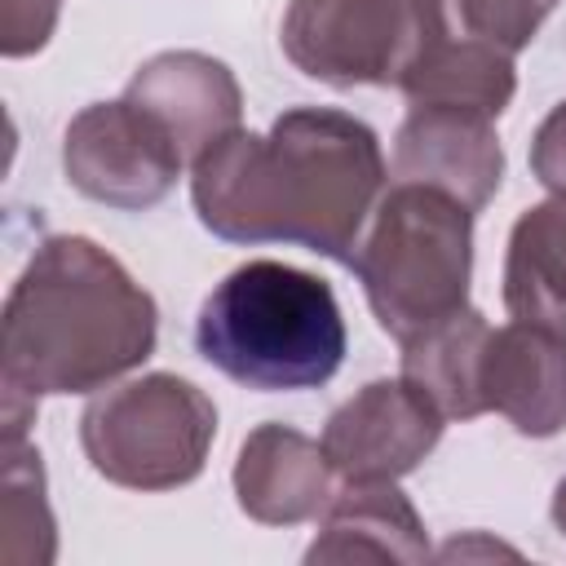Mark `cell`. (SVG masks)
<instances>
[{
	"instance_id": "cell-1",
	"label": "cell",
	"mask_w": 566,
	"mask_h": 566,
	"mask_svg": "<svg viewBox=\"0 0 566 566\" xmlns=\"http://www.w3.org/2000/svg\"><path fill=\"white\" fill-rule=\"evenodd\" d=\"M389 168L371 124L336 106H292L270 133L234 128L190 164V199L226 243H296L349 265Z\"/></svg>"
},
{
	"instance_id": "cell-2",
	"label": "cell",
	"mask_w": 566,
	"mask_h": 566,
	"mask_svg": "<svg viewBox=\"0 0 566 566\" xmlns=\"http://www.w3.org/2000/svg\"><path fill=\"white\" fill-rule=\"evenodd\" d=\"M0 424L27 438L40 398L93 394L137 371L159 340L155 296L84 234H49L4 296Z\"/></svg>"
},
{
	"instance_id": "cell-3",
	"label": "cell",
	"mask_w": 566,
	"mask_h": 566,
	"mask_svg": "<svg viewBox=\"0 0 566 566\" xmlns=\"http://www.w3.org/2000/svg\"><path fill=\"white\" fill-rule=\"evenodd\" d=\"M345 314L336 292L287 261H243L195 314V349L221 376L261 394L327 385L345 363Z\"/></svg>"
},
{
	"instance_id": "cell-4",
	"label": "cell",
	"mask_w": 566,
	"mask_h": 566,
	"mask_svg": "<svg viewBox=\"0 0 566 566\" xmlns=\"http://www.w3.org/2000/svg\"><path fill=\"white\" fill-rule=\"evenodd\" d=\"M349 270L380 332L402 345L469 305L473 212L433 186L398 181L380 195Z\"/></svg>"
},
{
	"instance_id": "cell-5",
	"label": "cell",
	"mask_w": 566,
	"mask_h": 566,
	"mask_svg": "<svg viewBox=\"0 0 566 566\" xmlns=\"http://www.w3.org/2000/svg\"><path fill=\"white\" fill-rule=\"evenodd\" d=\"M217 442L212 398L172 371H146L97 394L80 416V447L97 478L124 491L195 482Z\"/></svg>"
},
{
	"instance_id": "cell-6",
	"label": "cell",
	"mask_w": 566,
	"mask_h": 566,
	"mask_svg": "<svg viewBox=\"0 0 566 566\" xmlns=\"http://www.w3.org/2000/svg\"><path fill=\"white\" fill-rule=\"evenodd\" d=\"M438 40L442 0H292L279 27L287 62L332 88H402Z\"/></svg>"
},
{
	"instance_id": "cell-7",
	"label": "cell",
	"mask_w": 566,
	"mask_h": 566,
	"mask_svg": "<svg viewBox=\"0 0 566 566\" xmlns=\"http://www.w3.org/2000/svg\"><path fill=\"white\" fill-rule=\"evenodd\" d=\"M186 168L172 133L137 102H93L62 133L66 181L106 208L146 212L168 199Z\"/></svg>"
},
{
	"instance_id": "cell-8",
	"label": "cell",
	"mask_w": 566,
	"mask_h": 566,
	"mask_svg": "<svg viewBox=\"0 0 566 566\" xmlns=\"http://www.w3.org/2000/svg\"><path fill=\"white\" fill-rule=\"evenodd\" d=\"M447 416L407 380H371L323 424V451L340 482H398L438 447Z\"/></svg>"
},
{
	"instance_id": "cell-9",
	"label": "cell",
	"mask_w": 566,
	"mask_h": 566,
	"mask_svg": "<svg viewBox=\"0 0 566 566\" xmlns=\"http://www.w3.org/2000/svg\"><path fill=\"white\" fill-rule=\"evenodd\" d=\"M394 177L433 186L469 212H482L504 181L495 119L460 106H411L394 137Z\"/></svg>"
},
{
	"instance_id": "cell-10",
	"label": "cell",
	"mask_w": 566,
	"mask_h": 566,
	"mask_svg": "<svg viewBox=\"0 0 566 566\" xmlns=\"http://www.w3.org/2000/svg\"><path fill=\"white\" fill-rule=\"evenodd\" d=\"M124 97L150 111L172 133L186 164H195L226 133L243 128V88L234 71L199 49H168L146 57L133 71Z\"/></svg>"
},
{
	"instance_id": "cell-11",
	"label": "cell",
	"mask_w": 566,
	"mask_h": 566,
	"mask_svg": "<svg viewBox=\"0 0 566 566\" xmlns=\"http://www.w3.org/2000/svg\"><path fill=\"white\" fill-rule=\"evenodd\" d=\"M234 500L261 526H301L327 509L336 495V469L310 433L265 420L234 455Z\"/></svg>"
},
{
	"instance_id": "cell-12",
	"label": "cell",
	"mask_w": 566,
	"mask_h": 566,
	"mask_svg": "<svg viewBox=\"0 0 566 566\" xmlns=\"http://www.w3.org/2000/svg\"><path fill=\"white\" fill-rule=\"evenodd\" d=\"M486 411H500L522 438H553L566 429V336L513 318L491 327L482 358Z\"/></svg>"
},
{
	"instance_id": "cell-13",
	"label": "cell",
	"mask_w": 566,
	"mask_h": 566,
	"mask_svg": "<svg viewBox=\"0 0 566 566\" xmlns=\"http://www.w3.org/2000/svg\"><path fill=\"white\" fill-rule=\"evenodd\" d=\"M429 535L416 504L398 482H345L318 513V535L305 548V566L327 562H429Z\"/></svg>"
},
{
	"instance_id": "cell-14",
	"label": "cell",
	"mask_w": 566,
	"mask_h": 566,
	"mask_svg": "<svg viewBox=\"0 0 566 566\" xmlns=\"http://www.w3.org/2000/svg\"><path fill=\"white\" fill-rule=\"evenodd\" d=\"M491 323L482 310L464 305L433 327L402 340V376L447 416V420H473L486 411L482 398V358H486Z\"/></svg>"
},
{
	"instance_id": "cell-15",
	"label": "cell",
	"mask_w": 566,
	"mask_h": 566,
	"mask_svg": "<svg viewBox=\"0 0 566 566\" xmlns=\"http://www.w3.org/2000/svg\"><path fill=\"white\" fill-rule=\"evenodd\" d=\"M504 310L566 336V195L531 203L504 252Z\"/></svg>"
},
{
	"instance_id": "cell-16",
	"label": "cell",
	"mask_w": 566,
	"mask_h": 566,
	"mask_svg": "<svg viewBox=\"0 0 566 566\" xmlns=\"http://www.w3.org/2000/svg\"><path fill=\"white\" fill-rule=\"evenodd\" d=\"M517 93V71H513V53L460 35V40H438L420 66L402 80V97L411 106H460V111H478L500 119L509 111Z\"/></svg>"
},
{
	"instance_id": "cell-17",
	"label": "cell",
	"mask_w": 566,
	"mask_h": 566,
	"mask_svg": "<svg viewBox=\"0 0 566 566\" xmlns=\"http://www.w3.org/2000/svg\"><path fill=\"white\" fill-rule=\"evenodd\" d=\"M0 557L13 566H49L57 557V526L44 495V464L27 438L4 442L0 464Z\"/></svg>"
},
{
	"instance_id": "cell-18",
	"label": "cell",
	"mask_w": 566,
	"mask_h": 566,
	"mask_svg": "<svg viewBox=\"0 0 566 566\" xmlns=\"http://www.w3.org/2000/svg\"><path fill=\"white\" fill-rule=\"evenodd\" d=\"M451 4L473 40H486L504 53H522L562 0H451Z\"/></svg>"
},
{
	"instance_id": "cell-19",
	"label": "cell",
	"mask_w": 566,
	"mask_h": 566,
	"mask_svg": "<svg viewBox=\"0 0 566 566\" xmlns=\"http://www.w3.org/2000/svg\"><path fill=\"white\" fill-rule=\"evenodd\" d=\"M62 0H0V53L31 57L57 31Z\"/></svg>"
},
{
	"instance_id": "cell-20",
	"label": "cell",
	"mask_w": 566,
	"mask_h": 566,
	"mask_svg": "<svg viewBox=\"0 0 566 566\" xmlns=\"http://www.w3.org/2000/svg\"><path fill=\"white\" fill-rule=\"evenodd\" d=\"M531 172L548 195H566V97L539 119L531 137Z\"/></svg>"
},
{
	"instance_id": "cell-21",
	"label": "cell",
	"mask_w": 566,
	"mask_h": 566,
	"mask_svg": "<svg viewBox=\"0 0 566 566\" xmlns=\"http://www.w3.org/2000/svg\"><path fill=\"white\" fill-rule=\"evenodd\" d=\"M553 522H557V531L566 535V478H562L557 491H553Z\"/></svg>"
}]
</instances>
